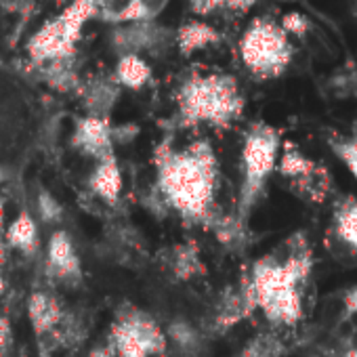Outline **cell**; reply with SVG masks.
<instances>
[{
    "instance_id": "2",
    "label": "cell",
    "mask_w": 357,
    "mask_h": 357,
    "mask_svg": "<svg viewBox=\"0 0 357 357\" xmlns=\"http://www.w3.org/2000/svg\"><path fill=\"white\" fill-rule=\"evenodd\" d=\"M313 273V248L307 234L284 238L273 250L259 257L244 273L255 311L269 324L292 328L305 317V296Z\"/></svg>"
},
{
    "instance_id": "20",
    "label": "cell",
    "mask_w": 357,
    "mask_h": 357,
    "mask_svg": "<svg viewBox=\"0 0 357 357\" xmlns=\"http://www.w3.org/2000/svg\"><path fill=\"white\" fill-rule=\"evenodd\" d=\"M328 145L357 183V124H353L351 132L347 135L328 137Z\"/></svg>"
},
{
    "instance_id": "3",
    "label": "cell",
    "mask_w": 357,
    "mask_h": 357,
    "mask_svg": "<svg viewBox=\"0 0 357 357\" xmlns=\"http://www.w3.org/2000/svg\"><path fill=\"white\" fill-rule=\"evenodd\" d=\"M244 95L229 74H192L176 91V109L181 126L227 128L244 112Z\"/></svg>"
},
{
    "instance_id": "27",
    "label": "cell",
    "mask_w": 357,
    "mask_h": 357,
    "mask_svg": "<svg viewBox=\"0 0 357 357\" xmlns=\"http://www.w3.org/2000/svg\"><path fill=\"white\" fill-rule=\"evenodd\" d=\"M257 0H225V7L234 9V11H248L250 7H255Z\"/></svg>"
},
{
    "instance_id": "18",
    "label": "cell",
    "mask_w": 357,
    "mask_h": 357,
    "mask_svg": "<svg viewBox=\"0 0 357 357\" xmlns=\"http://www.w3.org/2000/svg\"><path fill=\"white\" fill-rule=\"evenodd\" d=\"M168 0H126V5L118 11H109L103 20L114 26L120 24H137V22H153L158 13L166 7Z\"/></svg>"
},
{
    "instance_id": "4",
    "label": "cell",
    "mask_w": 357,
    "mask_h": 357,
    "mask_svg": "<svg viewBox=\"0 0 357 357\" xmlns=\"http://www.w3.org/2000/svg\"><path fill=\"white\" fill-rule=\"evenodd\" d=\"M282 149V135L275 126L259 120L246 128L238 155L236 188V215L242 223H248L252 211L265 196L271 176L280 166Z\"/></svg>"
},
{
    "instance_id": "10",
    "label": "cell",
    "mask_w": 357,
    "mask_h": 357,
    "mask_svg": "<svg viewBox=\"0 0 357 357\" xmlns=\"http://www.w3.org/2000/svg\"><path fill=\"white\" fill-rule=\"evenodd\" d=\"M74 145L95 158L97 162L114 158V126H109L107 118L84 116L76 122L74 130Z\"/></svg>"
},
{
    "instance_id": "17",
    "label": "cell",
    "mask_w": 357,
    "mask_h": 357,
    "mask_svg": "<svg viewBox=\"0 0 357 357\" xmlns=\"http://www.w3.org/2000/svg\"><path fill=\"white\" fill-rule=\"evenodd\" d=\"M114 78L120 86L139 91L151 80V66L141 55H122L118 57Z\"/></svg>"
},
{
    "instance_id": "25",
    "label": "cell",
    "mask_w": 357,
    "mask_h": 357,
    "mask_svg": "<svg viewBox=\"0 0 357 357\" xmlns=\"http://www.w3.org/2000/svg\"><path fill=\"white\" fill-rule=\"evenodd\" d=\"M190 5L198 15H208V13L225 7V0H190Z\"/></svg>"
},
{
    "instance_id": "9",
    "label": "cell",
    "mask_w": 357,
    "mask_h": 357,
    "mask_svg": "<svg viewBox=\"0 0 357 357\" xmlns=\"http://www.w3.org/2000/svg\"><path fill=\"white\" fill-rule=\"evenodd\" d=\"M328 238L340 257L357 261V196L349 194L334 200Z\"/></svg>"
},
{
    "instance_id": "6",
    "label": "cell",
    "mask_w": 357,
    "mask_h": 357,
    "mask_svg": "<svg viewBox=\"0 0 357 357\" xmlns=\"http://www.w3.org/2000/svg\"><path fill=\"white\" fill-rule=\"evenodd\" d=\"M109 344L118 357H160L168 347V338L151 315L124 305L112 326Z\"/></svg>"
},
{
    "instance_id": "21",
    "label": "cell",
    "mask_w": 357,
    "mask_h": 357,
    "mask_svg": "<svg viewBox=\"0 0 357 357\" xmlns=\"http://www.w3.org/2000/svg\"><path fill=\"white\" fill-rule=\"evenodd\" d=\"M7 242L26 255L34 252V248L38 244V231H36V223L32 221L30 215L24 213L11 223V227L7 231Z\"/></svg>"
},
{
    "instance_id": "14",
    "label": "cell",
    "mask_w": 357,
    "mask_h": 357,
    "mask_svg": "<svg viewBox=\"0 0 357 357\" xmlns=\"http://www.w3.org/2000/svg\"><path fill=\"white\" fill-rule=\"evenodd\" d=\"M32 68L55 91L70 93V91H78L82 86L80 78H78V72H76V66H74V57L72 59L49 61V63H43V66H34L32 63Z\"/></svg>"
},
{
    "instance_id": "11",
    "label": "cell",
    "mask_w": 357,
    "mask_h": 357,
    "mask_svg": "<svg viewBox=\"0 0 357 357\" xmlns=\"http://www.w3.org/2000/svg\"><path fill=\"white\" fill-rule=\"evenodd\" d=\"M221 38L223 36H221V32L217 28H213L211 24L200 22V20L185 22L183 26H178V30L174 32L176 49L181 51V55H185V57L221 43Z\"/></svg>"
},
{
    "instance_id": "7",
    "label": "cell",
    "mask_w": 357,
    "mask_h": 357,
    "mask_svg": "<svg viewBox=\"0 0 357 357\" xmlns=\"http://www.w3.org/2000/svg\"><path fill=\"white\" fill-rule=\"evenodd\" d=\"M278 170L288 183L290 192H294L305 202L324 204L332 196V174L328 168L309 158L294 143H284Z\"/></svg>"
},
{
    "instance_id": "22",
    "label": "cell",
    "mask_w": 357,
    "mask_h": 357,
    "mask_svg": "<svg viewBox=\"0 0 357 357\" xmlns=\"http://www.w3.org/2000/svg\"><path fill=\"white\" fill-rule=\"evenodd\" d=\"M336 321L347 324L357 330V284L349 286L344 292L338 294L336 303Z\"/></svg>"
},
{
    "instance_id": "28",
    "label": "cell",
    "mask_w": 357,
    "mask_h": 357,
    "mask_svg": "<svg viewBox=\"0 0 357 357\" xmlns=\"http://www.w3.org/2000/svg\"><path fill=\"white\" fill-rule=\"evenodd\" d=\"M89 357H118V353H116V349H114L112 344H105V347L93 349Z\"/></svg>"
},
{
    "instance_id": "16",
    "label": "cell",
    "mask_w": 357,
    "mask_h": 357,
    "mask_svg": "<svg viewBox=\"0 0 357 357\" xmlns=\"http://www.w3.org/2000/svg\"><path fill=\"white\" fill-rule=\"evenodd\" d=\"M28 313H30L32 326L38 334L51 332L53 328H57L61 324V317H63L59 303L55 298H51L49 294H43V292H36L30 296Z\"/></svg>"
},
{
    "instance_id": "8",
    "label": "cell",
    "mask_w": 357,
    "mask_h": 357,
    "mask_svg": "<svg viewBox=\"0 0 357 357\" xmlns=\"http://www.w3.org/2000/svg\"><path fill=\"white\" fill-rule=\"evenodd\" d=\"M112 49L122 55H141V53H155L158 49L166 47L168 32L164 26L155 22H137V24H120L114 26L109 36Z\"/></svg>"
},
{
    "instance_id": "13",
    "label": "cell",
    "mask_w": 357,
    "mask_h": 357,
    "mask_svg": "<svg viewBox=\"0 0 357 357\" xmlns=\"http://www.w3.org/2000/svg\"><path fill=\"white\" fill-rule=\"evenodd\" d=\"M49 267L61 280H76L80 275L78 255L68 238V234L57 231L49 242Z\"/></svg>"
},
{
    "instance_id": "26",
    "label": "cell",
    "mask_w": 357,
    "mask_h": 357,
    "mask_svg": "<svg viewBox=\"0 0 357 357\" xmlns=\"http://www.w3.org/2000/svg\"><path fill=\"white\" fill-rule=\"evenodd\" d=\"M9 338H11V326L3 315H0V349H5L9 344Z\"/></svg>"
},
{
    "instance_id": "5",
    "label": "cell",
    "mask_w": 357,
    "mask_h": 357,
    "mask_svg": "<svg viewBox=\"0 0 357 357\" xmlns=\"http://www.w3.org/2000/svg\"><path fill=\"white\" fill-rule=\"evenodd\" d=\"M294 49L282 24L269 17H257L248 24L240 38V57L246 70L259 80L280 78L290 61Z\"/></svg>"
},
{
    "instance_id": "19",
    "label": "cell",
    "mask_w": 357,
    "mask_h": 357,
    "mask_svg": "<svg viewBox=\"0 0 357 357\" xmlns=\"http://www.w3.org/2000/svg\"><path fill=\"white\" fill-rule=\"evenodd\" d=\"M168 269L172 275L181 278V280H190V278L198 275L202 271V261H200L198 248L190 242L174 246L168 257Z\"/></svg>"
},
{
    "instance_id": "31",
    "label": "cell",
    "mask_w": 357,
    "mask_h": 357,
    "mask_svg": "<svg viewBox=\"0 0 357 357\" xmlns=\"http://www.w3.org/2000/svg\"><path fill=\"white\" fill-rule=\"evenodd\" d=\"M5 292V280H3V275H0V294Z\"/></svg>"
},
{
    "instance_id": "15",
    "label": "cell",
    "mask_w": 357,
    "mask_h": 357,
    "mask_svg": "<svg viewBox=\"0 0 357 357\" xmlns=\"http://www.w3.org/2000/svg\"><path fill=\"white\" fill-rule=\"evenodd\" d=\"M91 188L101 200H105L109 204H114L118 200V196L122 192V174H120L116 158H107L97 164V168L91 176Z\"/></svg>"
},
{
    "instance_id": "1",
    "label": "cell",
    "mask_w": 357,
    "mask_h": 357,
    "mask_svg": "<svg viewBox=\"0 0 357 357\" xmlns=\"http://www.w3.org/2000/svg\"><path fill=\"white\" fill-rule=\"evenodd\" d=\"M153 166L160 202L183 221L215 231L231 217L221 208L223 174L211 141L194 139L176 145L164 137L153 151Z\"/></svg>"
},
{
    "instance_id": "12",
    "label": "cell",
    "mask_w": 357,
    "mask_h": 357,
    "mask_svg": "<svg viewBox=\"0 0 357 357\" xmlns=\"http://www.w3.org/2000/svg\"><path fill=\"white\" fill-rule=\"evenodd\" d=\"M82 97H84V107L89 112V116H97V118H107L109 109L114 107V103L118 101L120 95V84L116 82V78H103L97 76L93 80H89L82 89Z\"/></svg>"
},
{
    "instance_id": "30",
    "label": "cell",
    "mask_w": 357,
    "mask_h": 357,
    "mask_svg": "<svg viewBox=\"0 0 357 357\" xmlns=\"http://www.w3.org/2000/svg\"><path fill=\"white\" fill-rule=\"evenodd\" d=\"M344 357H357V347H355V349H351Z\"/></svg>"
},
{
    "instance_id": "29",
    "label": "cell",
    "mask_w": 357,
    "mask_h": 357,
    "mask_svg": "<svg viewBox=\"0 0 357 357\" xmlns=\"http://www.w3.org/2000/svg\"><path fill=\"white\" fill-rule=\"evenodd\" d=\"M0 227H3V200H0ZM5 261V248H3V242H0V263Z\"/></svg>"
},
{
    "instance_id": "24",
    "label": "cell",
    "mask_w": 357,
    "mask_h": 357,
    "mask_svg": "<svg viewBox=\"0 0 357 357\" xmlns=\"http://www.w3.org/2000/svg\"><path fill=\"white\" fill-rule=\"evenodd\" d=\"M38 206H40V215H43V219L47 223H55L61 217V206H59V202L51 194H40Z\"/></svg>"
},
{
    "instance_id": "23",
    "label": "cell",
    "mask_w": 357,
    "mask_h": 357,
    "mask_svg": "<svg viewBox=\"0 0 357 357\" xmlns=\"http://www.w3.org/2000/svg\"><path fill=\"white\" fill-rule=\"evenodd\" d=\"M280 24H282V28H284V32L288 36H303L309 30V20L303 13H296V11L284 15V20Z\"/></svg>"
}]
</instances>
